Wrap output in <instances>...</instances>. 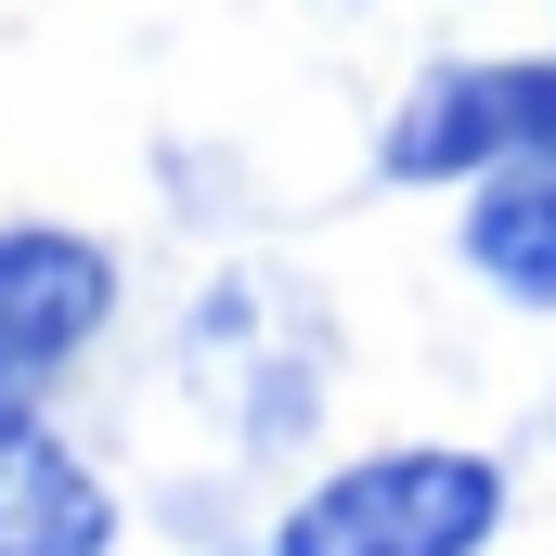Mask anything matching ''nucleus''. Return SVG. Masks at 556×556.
<instances>
[{
  "mask_svg": "<svg viewBox=\"0 0 556 556\" xmlns=\"http://www.w3.org/2000/svg\"><path fill=\"white\" fill-rule=\"evenodd\" d=\"M505 505H518L505 453L376 440V453H337L324 479H298L260 531V556H492Z\"/></svg>",
  "mask_w": 556,
  "mask_h": 556,
  "instance_id": "2",
  "label": "nucleus"
},
{
  "mask_svg": "<svg viewBox=\"0 0 556 556\" xmlns=\"http://www.w3.org/2000/svg\"><path fill=\"white\" fill-rule=\"evenodd\" d=\"M168 376H181V402L207 415V440L233 466L311 453V427L337 402V298H324V273H298L273 247H233L220 273L181 298Z\"/></svg>",
  "mask_w": 556,
  "mask_h": 556,
  "instance_id": "1",
  "label": "nucleus"
},
{
  "mask_svg": "<svg viewBox=\"0 0 556 556\" xmlns=\"http://www.w3.org/2000/svg\"><path fill=\"white\" fill-rule=\"evenodd\" d=\"M117 247L78 220H0V415H39L104 337H117Z\"/></svg>",
  "mask_w": 556,
  "mask_h": 556,
  "instance_id": "3",
  "label": "nucleus"
},
{
  "mask_svg": "<svg viewBox=\"0 0 556 556\" xmlns=\"http://www.w3.org/2000/svg\"><path fill=\"white\" fill-rule=\"evenodd\" d=\"M479 168H505L492 52H440V65H415V91L376 130V181H479Z\"/></svg>",
  "mask_w": 556,
  "mask_h": 556,
  "instance_id": "5",
  "label": "nucleus"
},
{
  "mask_svg": "<svg viewBox=\"0 0 556 556\" xmlns=\"http://www.w3.org/2000/svg\"><path fill=\"white\" fill-rule=\"evenodd\" d=\"M466 273L505 311H556V155H505L466 181Z\"/></svg>",
  "mask_w": 556,
  "mask_h": 556,
  "instance_id": "6",
  "label": "nucleus"
},
{
  "mask_svg": "<svg viewBox=\"0 0 556 556\" xmlns=\"http://www.w3.org/2000/svg\"><path fill=\"white\" fill-rule=\"evenodd\" d=\"M0 556H117V479L52 415H0Z\"/></svg>",
  "mask_w": 556,
  "mask_h": 556,
  "instance_id": "4",
  "label": "nucleus"
}]
</instances>
